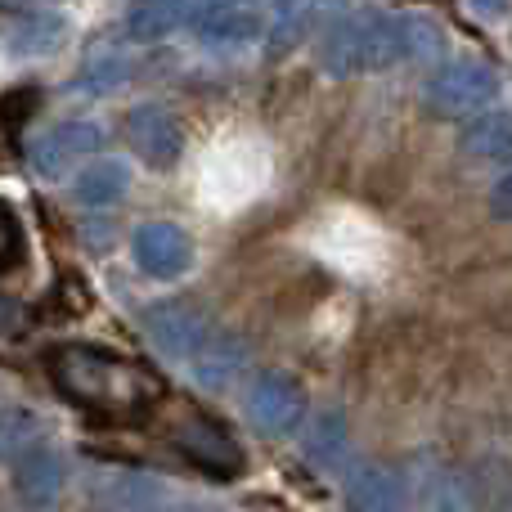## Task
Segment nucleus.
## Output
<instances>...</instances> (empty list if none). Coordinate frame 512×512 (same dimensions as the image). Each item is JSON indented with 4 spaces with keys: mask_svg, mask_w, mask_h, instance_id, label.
Wrapping results in <instances>:
<instances>
[{
    "mask_svg": "<svg viewBox=\"0 0 512 512\" xmlns=\"http://www.w3.org/2000/svg\"><path fill=\"white\" fill-rule=\"evenodd\" d=\"M427 45H436V27H427L423 18L369 9V14H346L337 27H328L319 45V68L346 81L360 72H382L391 63H409Z\"/></svg>",
    "mask_w": 512,
    "mask_h": 512,
    "instance_id": "f257e3e1",
    "label": "nucleus"
},
{
    "mask_svg": "<svg viewBox=\"0 0 512 512\" xmlns=\"http://www.w3.org/2000/svg\"><path fill=\"white\" fill-rule=\"evenodd\" d=\"M270 180V149L261 140H221L207 149L203 167H198V198L216 212H239L248 207Z\"/></svg>",
    "mask_w": 512,
    "mask_h": 512,
    "instance_id": "f03ea898",
    "label": "nucleus"
},
{
    "mask_svg": "<svg viewBox=\"0 0 512 512\" xmlns=\"http://www.w3.org/2000/svg\"><path fill=\"white\" fill-rule=\"evenodd\" d=\"M315 252L346 274H378L387 265V234L364 212H328L315 230Z\"/></svg>",
    "mask_w": 512,
    "mask_h": 512,
    "instance_id": "7ed1b4c3",
    "label": "nucleus"
},
{
    "mask_svg": "<svg viewBox=\"0 0 512 512\" xmlns=\"http://www.w3.org/2000/svg\"><path fill=\"white\" fill-rule=\"evenodd\" d=\"M499 72L490 63H477V59H454L445 68H436L423 86V99L436 117H468L477 108L495 104L499 99Z\"/></svg>",
    "mask_w": 512,
    "mask_h": 512,
    "instance_id": "20e7f679",
    "label": "nucleus"
},
{
    "mask_svg": "<svg viewBox=\"0 0 512 512\" xmlns=\"http://www.w3.org/2000/svg\"><path fill=\"white\" fill-rule=\"evenodd\" d=\"M301 414H306V391H301V382L292 373L279 369L256 373L248 387V418L265 436H288L301 423Z\"/></svg>",
    "mask_w": 512,
    "mask_h": 512,
    "instance_id": "39448f33",
    "label": "nucleus"
},
{
    "mask_svg": "<svg viewBox=\"0 0 512 512\" xmlns=\"http://www.w3.org/2000/svg\"><path fill=\"white\" fill-rule=\"evenodd\" d=\"M131 256L149 279H180L194 265V239L171 221H144L131 239Z\"/></svg>",
    "mask_w": 512,
    "mask_h": 512,
    "instance_id": "423d86ee",
    "label": "nucleus"
},
{
    "mask_svg": "<svg viewBox=\"0 0 512 512\" xmlns=\"http://www.w3.org/2000/svg\"><path fill=\"white\" fill-rule=\"evenodd\" d=\"M144 328H149V337L158 342V351L176 355V360H189V364L212 342L207 319L198 315L194 306H185V301H158V306H149L144 310Z\"/></svg>",
    "mask_w": 512,
    "mask_h": 512,
    "instance_id": "0eeeda50",
    "label": "nucleus"
},
{
    "mask_svg": "<svg viewBox=\"0 0 512 512\" xmlns=\"http://www.w3.org/2000/svg\"><path fill=\"white\" fill-rule=\"evenodd\" d=\"M99 144H104V131H99L95 122H59L54 131H45L41 140L32 144L27 162H32L36 176L59 180L63 171L72 167V158H86V153H95Z\"/></svg>",
    "mask_w": 512,
    "mask_h": 512,
    "instance_id": "6e6552de",
    "label": "nucleus"
},
{
    "mask_svg": "<svg viewBox=\"0 0 512 512\" xmlns=\"http://www.w3.org/2000/svg\"><path fill=\"white\" fill-rule=\"evenodd\" d=\"M126 131H131V144L140 149V158L149 162V167H171V162H180L185 135H180V122L162 104L131 108V117H126Z\"/></svg>",
    "mask_w": 512,
    "mask_h": 512,
    "instance_id": "1a4fd4ad",
    "label": "nucleus"
},
{
    "mask_svg": "<svg viewBox=\"0 0 512 512\" xmlns=\"http://www.w3.org/2000/svg\"><path fill=\"white\" fill-rule=\"evenodd\" d=\"M68 32L72 23L59 9H18L5 32V54L9 59H45L68 41Z\"/></svg>",
    "mask_w": 512,
    "mask_h": 512,
    "instance_id": "9d476101",
    "label": "nucleus"
},
{
    "mask_svg": "<svg viewBox=\"0 0 512 512\" xmlns=\"http://www.w3.org/2000/svg\"><path fill=\"white\" fill-rule=\"evenodd\" d=\"M194 36L207 50H234V45H248L256 36H265V18L248 5H203L194 9Z\"/></svg>",
    "mask_w": 512,
    "mask_h": 512,
    "instance_id": "9b49d317",
    "label": "nucleus"
},
{
    "mask_svg": "<svg viewBox=\"0 0 512 512\" xmlns=\"http://www.w3.org/2000/svg\"><path fill=\"white\" fill-rule=\"evenodd\" d=\"M14 486L27 504H50L63 486V463L50 445H27L23 454L14 459Z\"/></svg>",
    "mask_w": 512,
    "mask_h": 512,
    "instance_id": "f8f14e48",
    "label": "nucleus"
},
{
    "mask_svg": "<svg viewBox=\"0 0 512 512\" xmlns=\"http://www.w3.org/2000/svg\"><path fill=\"white\" fill-rule=\"evenodd\" d=\"M162 499L158 481L131 477V472H108L90 490V508L95 512H153Z\"/></svg>",
    "mask_w": 512,
    "mask_h": 512,
    "instance_id": "ddd939ff",
    "label": "nucleus"
},
{
    "mask_svg": "<svg viewBox=\"0 0 512 512\" xmlns=\"http://www.w3.org/2000/svg\"><path fill=\"white\" fill-rule=\"evenodd\" d=\"M126 189H131V167L122 158H99L72 176V198L81 207H113L126 198Z\"/></svg>",
    "mask_w": 512,
    "mask_h": 512,
    "instance_id": "4468645a",
    "label": "nucleus"
},
{
    "mask_svg": "<svg viewBox=\"0 0 512 512\" xmlns=\"http://www.w3.org/2000/svg\"><path fill=\"white\" fill-rule=\"evenodd\" d=\"M459 149L468 153V158H477V162H504V158H512V113L499 108V113L472 117V122L463 126Z\"/></svg>",
    "mask_w": 512,
    "mask_h": 512,
    "instance_id": "2eb2a0df",
    "label": "nucleus"
},
{
    "mask_svg": "<svg viewBox=\"0 0 512 512\" xmlns=\"http://www.w3.org/2000/svg\"><path fill=\"white\" fill-rule=\"evenodd\" d=\"M351 499L360 512H400L405 508V481L391 468H360L351 481Z\"/></svg>",
    "mask_w": 512,
    "mask_h": 512,
    "instance_id": "dca6fc26",
    "label": "nucleus"
},
{
    "mask_svg": "<svg viewBox=\"0 0 512 512\" xmlns=\"http://www.w3.org/2000/svg\"><path fill=\"white\" fill-rule=\"evenodd\" d=\"M243 364V342L230 333H212V342L203 346V355H198L189 369H194V378L203 382V387H225V382L239 373Z\"/></svg>",
    "mask_w": 512,
    "mask_h": 512,
    "instance_id": "f3484780",
    "label": "nucleus"
},
{
    "mask_svg": "<svg viewBox=\"0 0 512 512\" xmlns=\"http://www.w3.org/2000/svg\"><path fill=\"white\" fill-rule=\"evenodd\" d=\"M306 459L315 463L319 472L342 468V459H346V418L337 414V409H324V414L315 418V427H310V436H306Z\"/></svg>",
    "mask_w": 512,
    "mask_h": 512,
    "instance_id": "a211bd4d",
    "label": "nucleus"
},
{
    "mask_svg": "<svg viewBox=\"0 0 512 512\" xmlns=\"http://www.w3.org/2000/svg\"><path fill=\"white\" fill-rule=\"evenodd\" d=\"M180 23H194V9L185 5H135L126 14V36L131 41H162L171 36Z\"/></svg>",
    "mask_w": 512,
    "mask_h": 512,
    "instance_id": "6ab92c4d",
    "label": "nucleus"
},
{
    "mask_svg": "<svg viewBox=\"0 0 512 512\" xmlns=\"http://www.w3.org/2000/svg\"><path fill=\"white\" fill-rule=\"evenodd\" d=\"M126 77H131V63H126L122 54H99V59H90L86 68H81L77 90H86V95H104V90L122 86Z\"/></svg>",
    "mask_w": 512,
    "mask_h": 512,
    "instance_id": "aec40b11",
    "label": "nucleus"
},
{
    "mask_svg": "<svg viewBox=\"0 0 512 512\" xmlns=\"http://www.w3.org/2000/svg\"><path fill=\"white\" fill-rule=\"evenodd\" d=\"M203 432H207V427H194V432H185V445H189V450H198L207 463L221 459L225 468H234V463H239V450H234L225 436H203Z\"/></svg>",
    "mask_w": 512,
    "mask_h": 512,
    "instance_id": "412c9836",
    "label": "nucleus"
},
{
    "mask_svg": "<svg viewBox=\"0 0 512 512\" xmlns=\"http://www.w3.org/2000/svg\"><path fill=\"white\" fill-rule=\"evenodd\" d=\"M310 23V9H292V14H283V23L274 27V41H270V54H283V50H292V45L301 41V27Z\"/></svg>",
    "mask_w": 512,
    "mask_h": 512,
    "instance_id": "4be33fe9",
    "label": "nucleus"
},
{
    "mask_svg": "<svg viewBox=\"0 0 512 512\" xmlns=\"http://www.w3.org/2000/svg\"><path fill=\"white\" fill-rule=\"evenodd\" d=\"M490 212L512 221V171H504V180H495V189H490Z\"/></svg>",
    "mask_w": 512,
    "mask_h": 512,
    "instance_id": "5701e85b",
    "label": "nucleus"
}]
</instances>
